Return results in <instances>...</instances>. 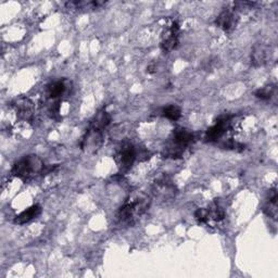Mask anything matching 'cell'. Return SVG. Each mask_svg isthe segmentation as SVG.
<instances>
[{
  "label": "cell",
  "mask_w": 278,
  "mask_h": 278,
  "mask_svg": "<svg viewBox=\"0 0 278 278\" xmlns=\"http://www.w3.org/2000/svg\"><path fill=\"white\" fill-rule=\"evenodd\" d=\"M215 24L224 32H232L238 24V16L234 10L225 9L218 14Z\"/></svg>",
  "instance_id": "9"
},
{
  "label": "cell",
  "mask_w": 278,
  "mask_h": 278,
  "mask_svg": "<svg viewBox=\"0 0 278 278\" xmlns=\"http://www.w3.org/2000/svg\"><path fill=\"white\" fill-rule=\"evenodd\" d=\"M147 71H148V73H154L155 72V68L153 66H149L147 68Z\"/></svg>",
  "instance_id": "21"
},
{
  "label": "cell",
  "mask_w": 278,
  "mask_h": 278,
  "mask_svg": "<svg viewBox=\"0 0 278 278\" xmlns=\"http://www.w3.org/2000/svg\"><path fill=\"white\" fill-rule=\"evenodd\" d=\"M110 123H111V116L106 111L102 110V111H99L96 116L92 118V120L90 121L89 127L96 128V130H99V131H103L105 127L109 126Z\"/></svg>",
  "instance_id": "14"
},
{
  "label": "cell",
  "mask_w": 278,
  "mask_h": 278,
  "mask_svg": "<svg viewBox=\"0 0 278 278\" xmlns=\"http://www.w3.org/2000/svg\"><path fill=\"white\" fill-rule=\"evenodd\" d=\"M162 116L171 121H177L182 117V110L177 105H169L163 109Z\"/></svg>",
  "instance_id": "19"
},
{
  "label": "cell",
  "mask_w": 278,
  "mask_h": 278,
  "mask_svg": "<svg viewBox=\"0 0 278 278\" xmlns=\"http://www.w3.org/2000/svg\"><path fill=\"white\" fill-rule=\"evenodd\" d=\"M155 194L163 199H169L174 197V185L168 178L163 177L155 183Z\"/></svg>",
  "instance_id": "11"
},
{
  "label": "cell",
  "mask_w": 278,
  "mask_h": 278,
  "mask_svg": "<svg viewBox=\"0 0 278 278\" xmlns=\"http://www.w3.org/2000/svg\"><path fill=\"white\" fill-rule=\"evenodd\" d=\"M149 204L150 200L147 197L137 198L134 201L126 202L119 210L118 219L123 224H131L149 208Z\"/></svg>",
  "instance_id": "2"
},
{
  "label": "cell",
  "mask_w": 278,
  "mask_h": 278,
  "mask_svg": "<svg viewBox=\"0 0 278 278\" xmlns=\"http://www.w3.org/2000/svg\"><path fill=\"white\" fill-rule=\"evenodd\" d=\"M276 94V87L274 85H269V86H265L263 88H260L255 91V97L261 99V100H270Z\"/></svg>",
  "instance_id": "18"
},
{
  "label": "cell",
  "mask_w": 278,
  "mask_h": 278,
  "mask_svg": "<svg viewBox=\"0 0 278 278\" xmlns=\"http://www.w3.org/2000/svg\"><path fill=\"white\" fill-rule=\"evenodd\" d=\"M231 127V119L230 117H220L216 123L210 127L205 134V139L208 141H216L227 132Z\"/></svg>",
  "instance_id": "8"
},
{
  "label": "cell",
  "mask_w": 278,
  "mask_h": 278,
  "mask_svg": "<svg viewBox=\"0 0 278 278\" xmlns=\"http://www.w3.org/2000/svg\"><path fill=\"white\" fill-rule=\"evenodd\" d=\"M40 213H41V206L39 204H34L31 206V208H28L27 210L23 211L22 213H20L19 215H17L16 218H14V223L18 225L26 224L28 222H31L33 218L37 217Z\"/></svg>",
  "instance_id": "12"
},
{
  "label": "cell",
  "mask_w": 278,
  "mask_h": 278,
  "mask_svg": "<svg viewBox=\"0 0 278 278\" xmlns=\"http://www.w3.org/2000/svg\"><path fill=\"white\" fill-rule=\"evenodd\" d=\"M195 217L199 223H209V216L206 209H198L195 213Z\"/></svg>",
  "instance_id": "20"
},
{
  "label": "cell",
  "mask_w": 278,
  "mask_h": 278,
  "mask_svg": "<svg viewBox=\"0 0 278 278\" xmlns=\"http://www.w3.org/2000/svg\"><path fill=\"white\" fill-rule=\"evenodd\" d=\"M178 33H180V25L177 22H173L171 24L169 30L162 36L161 48L164 52H171L177 47L178 42Z\"/></svg>",
  "instance_id": "7"
},
{
  "label": "cell",
  "mask_w": 278,
  "mask_h": 278,
  "mask_svg": "<svg viewBox=\"0 0 278 278\" xmlns=\"http://www.w3.org/2000/svg\"><path fill=\"white\" fill-rule=\"evenodd\" d=\"M103 145V134L102 131L96 130V128L89 127L88 131L81 141V149L84 153L86 154H95L97 153Z\"/></svg>",
  "instance_id": "4"
},
{
  "label": "cell",
  "mask_w": 278,
  "mask_h": 278,
  "mask_svg": "<svg viewBox=\"0 0 278 278\" xmlns=\"http://www.w3.org/2000/svg\"><path fill=\"white\" fill-rule=\"evenodd\" d=\"M263 211H264L265 214L269 216L270 218L276 219L277 218V190L274 188L272 190H269L268 197L265 201L264 206H263Z\"/></svg>",
  "instance_id": "13"
},
{
  "label": "cell",
  "mask_w": 278,
  "mask_h": 278,
  "mask_svg": "<svg viewBox=\"0 0 278 278\" xmlns=\"http://www.w3.org/2000/svg\"><path fill=\"white\" fill-rule=\"evenodd\" d=\"M194 141V135L185 128H178L173 133L172 146L169 149V154L172 158L181 156L185 149L190 146Z\"/></svg>",
  "instance_id": "3"
},
{
  "label": "cell",
  "mask_w": 278,
  "mask_h": 278,
  "mask_svg": "<svg viewBox=\"0 0 278 278\" xmlns=\"http://www.w3.org/2000/svg\"><path fill=\"white\" fill-rule=\"evenodd\" d=\"M116 160L120 171L126 172L130 170L135 160H136V150L130 142H124V144L119 148V150L116 155Z\"/></svg>",
  "instance_id": "5"
},
{
  "label": "cell",
  "mask_w": 278,
  "mask_h": 278,
  "mask_svg": "<svg viewBox=\"0 0 278 278\" xmlns=\"http://www.w3.org/2000/svg\"><path fill=\"white\" fill-rule=\"evenodd\" d=\"M104 4L103 2H71L67 5L74 9H98Z\"/></svg>",
  "instance_id": "17"
},
{
  "label": "cell",
  "mask_w": 278,
  "mask_h": 278,
  "mask_svg": "<svg viewBox=\"0 0 278 278\" xmlns=\"http://www.w3.org/2000/svg\"><path fill=\"white\" fill-rule=\"evenodd\" d=\"M68 86L66 81H58L49 85L48 87V96L51 99H57L63 96L67 92Z\"/></svg>",
  "instance_id": "15"
},
{
  "label": "cell",
  "mask_w": 278,
  "mask_h": 278,
  "mask_svg": "<svg viewBox=\"0 0 278 278\" xmlns=\"http://www.w3.org/2000/svg\"><path fill=\"white\" fill-rule=\"evenodd\" d=\"M270 48L264 44H256L251 53V63L254 67H263L270 60Z\"/></svg>",
  "instance_id": "10"
},
{
  "label": "cell",
  "mask_w": 278,
  "mask_h": 278,
  "mask_svg": "<svg viewBox=\"0 0 278 278\" xmlns=\"http://www.w3.org/2000/svg\"><path fill=\"white\" fill-rule=\"evenodd\" d=\"M45 164L39 156L31 154L18 161L12 168V174L23 181L31 180L44 171Z\"/></svg>",
  "instance_id": "1"
},
{
  "label": "cell",
  "mask_w": 278,
  "mask_h": 278,
  "mask_svg": "<svg viewBox=\"0 0 278 278\" xmlns=\"http://www.w3.org/2000/svg\"><path fill=\"white\" fill-rule=\"evenodd\" d=\"M206 212H208L209 220H214V222H220L225 218V211L217 202L211 203L208 208H206Z\"/></svg>",
  "instance_id": "16"
},
{
  "label": "cell",
  "mask_w": 278,
  "mask_h": 278,
  "mask_svg": "<svg viewBox=\"0 0 278 278\" xmlns=\"http://www.w3.org/2000/svg\"><path fill=\"white\" fill-rule=\"evenodd\" d=\"M12 108L14 112L17 113V117L20 120L25 121V122L31 121L34 117L35 104L31 99L27 97H19L16 100H13Z\"/></svg>",
  "instance_id": "6"
}]
</instances>
